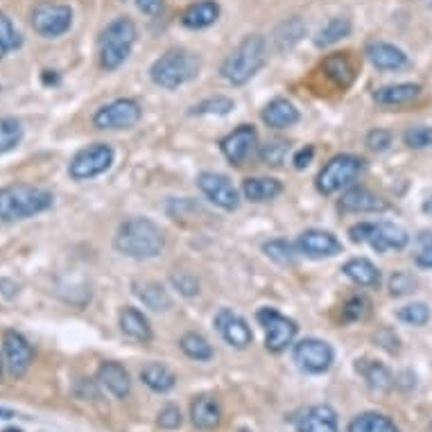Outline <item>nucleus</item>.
<instances>
[{
	"instance_id": "1",
	"label": "nucleus",
	"mask_w": 432,
	"mask_h": 432,
	"mask_svg": "<svg viewBox=\"0 0 432 432\" xmlns=\"http://www.w3.org/2000/svg\"><path fill=\"white\" fill-rule=\"evenodd\" d=\"M115 249L129 258H157L163 251V231L148 218H132L122 222L115 234Z\"/></svg>"
},
{
	"instance_id": "2",
	"label": "nucleus",
	"mask_w": 432,
	"mask_h": 432,
	"mask_svg": "<svg viewBox=\"0 0 432 432\" xmlns=\"http://www.w3.org/2000/svg\"><path fill=\"white\" fill-rule=\"evenodd\" d=\"M52 206V195L48 190L30 186V183H10L0 188V220L19 222L34 218Z\"/></svg>"
},
{
	"instance_id": "3",
	"label": "nucleus",
	"mask_w": 432,
	"mask_h": 432,
	"mask_svg": "<svg viewBox=\"0 0 432 432\" xmlns=\"http://www.w3.org/2000/svg\"><path fill=\"white\" fill-rule=\"evenodd\" d=\"M267 61V41L260 34L245 36L238 48L225 59L222 64V77L234 84V87H242L256 75Z\"/></svg>"
},
{
	"instance_id": "4",
	"label": "nucleus",
	"mask_w": 432,
	"mask_h": 432,
	"mask_svg": "<svg viewBox=\"0 0 432 432\" xmlns=\"http://www.w3.org/2000/svg\"><path fill=\"white\" fill-rule=\"evenodd\" d=\"M136 43V25L129 16L111 21L100 36V66L104 71H115L132 55Z\"/></svg>"
},
{
	"instance_id": "5",
	"label": "nucleus",
	"mask_w": 432,
	"mask_h": 432,
	"mask_svg": "<svg viewBox=\"0 0 432 432\" xmlns=\"http://www.w3.org/2000/svg\"><path fill=\"white\" fill-rule=\"evenodd\" d=\"M199 73V59L190 50L172 48L161 55L150 68V77L154 84L163 89H179L181 84L195 80Z\"/></svg>"
},
{
	"instance_id": "6",
	"label": "nucleus",
	"mask_w": 432,
	"mask_h": 432,
	"mask_svg": "<svg viewBox=\"0 0 432 432\" xmlns=\"http://www.w3.org/2000/svg\"><path fill=\"white\" fill-rule=\"evenodd\" d=\"M349 236L353 242H367L380 253L389 249H405L410 242L407 231L394 222H360L349 229Z\"/></svg>"
},
{
	"instance_id": "7",
	"label": "nucleus",
	"mask_w": 432,
	"mask_h": 432,
	"mask_svg": "<svg viewBox=\"0 0 432 432\" xmlns=\"http://www.w3.org/2000/svg\"><path fill=\"white\" fill-rule=\"evenodd\" d=\"M362 168H365L362 159L353 157V154H337L317 174V190L323 195H333V192L351 186L362 172Z\"/></svg>"
},
{
	"instance_id": "8",
	"label": "nucleus",
	"mask_w": 432,
	"mask_h": 432,
	"mask_svg": "<svg viewBox=\"0 0 432 432\" xmlns=\"http://www.w3.org/2000/svg\"><path fill=\"white\" fill-rule=\"evenodd\" d=\"M30 23H32L34 32L41 34L43 38H57L71 30L73 10L64 3H50V0H43V3H36L32 7Z\"/></svg>"
},
{
	"instance_id": "9",
	"label": "nucleus",
	"mask_w": 432,
	"mask_h": 432,
	"mask_svg": "<svg viewBox=\"0 0 432 432\" xmlns=\"http://www.w3.org/2000/svg\"><path fill=\"white\" fill-rule=\"evenodd\" d=\"M111 163H113L111 145L95 143V145H89V148H84L75 154L71 166H68V174H71L75 181H87V179H93V177L106 172V170L111 168Z\"/></svg>"
},
{
	"instance_id": "10",
	"label": "nucleus",
	"mask_w": 432,
	"mask_h": 432,
	"mask_svg": "<svg viewBox=\"0 0 432 432\" xmlns=\"http://www.w3.org/2000/svg\"><path fill=\"white\" fill-rule=\"evenodd\" d=\"M143 109L132 98H120L100 106L93 115V125L98 129H129L141 120Z\"/></svg>"
},
{
	"instance_id": "11",
	"label": "nucleus",
	"mask_w": 432,
	"mask_h": 432,
	"mask_svg": "<svg viewBox=\"0 0 432 432\" xmlns=\"http://www.w3.org/2000/svg\"><path fill=\"white\" fill-rule=\"evenodd\" d=\"M292 358L299 365V369H304L308 374H323L328 372L330 365L335 360V353L330 349L328 342L317 337H306L301 339L299 344H295L292 349Z\"/></svg>"
},
{
	"instance_id": "12",
	"label": "nucleus",
	"mask_w": 432,
	"mask_h": 432,
	"mask_svg": "<svg viewBox=\"0 0 432 432\" xmlns=\"http://www.w3.org/2000/svg\"><path fill=\"white\" fill-rule=\"evenodd\" d=\"M258 321L263 323L265 328V346L272 353H281L292 344V339L297 335V323L288 319L285 315H281L274 308H260L258 310Z\"/></svg>"
},
{
	"instance_id": "13",
	"label": "nucleus",
	"mask_w": 432,
	"mask_h": 432,
	"mask_svg": "<svg viewBox=\"0 0 432 432\" xmlns=\"http://www.w3.org/2000/svg\"><path fill=\"white\" fill-rule=\"evenodd\" d=\"M197 186L215 206L225 208V211H236V208L240 206V195H238V188L231 183V179H229V177H225V174H220V172H202L197 177Z\"/></svg>"
},
{
	"instance_id": "14",
	"label": "nucleus",
	"mask_w": 432,
	"mask_h": 432,
	"mask_svg": "<svg viewBox=\"0 0 432 432\" xmlns=\"http://www.w3.org/2000/svg\"><path fill=\"white\" fill-rule=\"evenodd\" d=\"M3 349H5V362L10 367V374L14 378H23L32 365L34 351L25 337L16 330H5L3 335Z\"/></svg>"
},
{
	"instance_id": "15",
	"label": "nucleus",
	"mask_w": 432,
	"mask_h": 432,
	"mask_svg": "<svg viewBox=\"0 0 432 432\" xmlns=\"http://www.w3.org/2000/svg\"><path fill=\"white\" fill-rule=\"evenodd\" d=\"M215 328L220 330V335L225 337V342L236 346V349H247L251 342H253V333L249 328V323H247L240 315H236L234 310H220L215 315Z\"/></svg>"
},
{
	"instance_id": "16",
	"label": "nucleus",
	"mask_w": 432,
	"mask_h": 432,
	"mask_svg": "<svg viewBox=\"0 0 432 432\" xmlns=\"http://www.w3.org/2000/svg\"><path fill=\"white\" fill-rule=\"evenodd\" d=\"M256 141H258V134L256 129H253L251 125H240L238 129H234L229 136L222 138L220 148H222V154L231 161L234 166H242L247 157L253 152V148H256Z\"/></svg>"
},
{
	"instance_id": "17",
	"label": "nucleus",
	"mask_w": 432,
	"mask_h": 432,
	"mask_svg": "<svg viewBox=\"0 0 432 432\" xmlns=\"http://www.w3.org/2000/svg\"><path fill=\"white\" fill-rule=\"evenodd\" d=\"M297 247H299V251L306 253L308 258H330L342 251V242H339L333 234L321 231V229L304 231V234L299 236Z\"/></svg>"
},
{
	"instance_id": "18",
	"label": "nucleus",
	"mask_w": 432,
	"mask_h": 432,
	"mask_svg": "<svg viewBox=\"0 0 432 432\" xmlns=\"http://www.w3.org/2000/svg\"><path fill=\"white\" fill-rule=\"evenodd\" d=\"M297 432H339L337 414L330 405H312L304 410L295 421Z\"/></svg>"
},
{
	"instance_id": "19",
	"label": "nucleus",
	"mask_w": 432,
	"mask_h": 432,
	"mask_svg": "<svg viewBox=\"0 0 432 432\" xmlns=\"http://www.w3.org/2000/svg\"><path fill=\"white\" fill-rule=\"evenodd\" d=\"M98 383L118 400H125L132 394V378H129L127 369L118 362H102L98 369Z\"/></svg>"
},
{
	"instance_id": "20",
	"label": "nucleus",
	"mask_w": 432,
	"mask_h": 432,
	"mask_svg": "<svg viewBox=\"0 0 432 432\" xmlns=\"http://www.w3.org/2000/svg\"><path fill=\"white\" fill-rule=\"evenodd\" d=\"M367 59L378 68V71H400L407 66V55L400 48L385 41H372L365 50Z\"/></svg>"
},
{
	"instance_id": "21",
	"label": "nucleus",
	"mask_w": 432,
	"mask_h": 432,
	"mask_svg": "<svg viewBox=\"0 0 432 432\" xmlns=\"http://www.w3.org/2000/svg\"><path fill=\"white\" fill-rule=\"evenodd\" d=\"M339 208L344 213H380L387 208V202L367 188H351L339 199Z\"/></svg>"
},
{
	"instance_id": "22",
	"label": "nucleus",
	"mask_w": 432,
	"mask_h": 432,
	"mask_svg": "<svg viewBox=\"0 0 432 432\" xmlns=\"http://www.w3.org/2000/svg\"><path fill=\"white\" fill-rule=\"evenodd\" d=\"M220 19V5L215 0H199L188 5L181 14V25L188 30H206Z\"/></svg>"
},
{
	"instance_id": "23",
	"label": "nucleus",
	"mask_w": 432,
	"mask_h": 432,
	"mask_svg": "<svg viewBox=\"0 0 432 432\" xmlns=\"http://www.w3.org/2000/svg\"><path fill=\"white\" fill-rule=\"evenodd\" d=\"M190 419L199 430H215L222 421L220 403L213 396H199L190 403Z\"/></svg>"
},
{
	"instance_id": "24",
	"label": "nucleus",
	"mask_w": 432,
	"mask_h": 432,
	"mask_svg": "<svg viewBox=\"0 0 432 432\" xmlns=\"http://www.w3.org/2000/svg\"><path fill=\"white\" fill-rule=\"evenodd\" d=\"M299 120V111L297 106L285 98H276L272 100L265 109H263V122L272 129H285L292 127Z\"/></svg>"
},
{
	"instance_id": "25",
	"label": "nucleus",
	"mask_w": 432,
	"mask_h": 432,
	"mask_svg": "<svg viewBox=\"0 0 432 432\" xmlns=\"http://www.w3.org/2000/svg\"><path fill=\"white\" fill-rule=\"evenodd\" d=\"M132 288H134V295L148 308H152V310L166 312L172 308V299H170L168 290L157 281H136Z\"/></svg>"
},
{
	"instance_id": "26",
	"label": "nucleus",
	"mask_w": 432,
	"mask_h": 432,
	"mask_svg": "<svg viewBox=\"0 0 432 432\" xmlns=\"http://www.w3.org/2000/svg\"><path fill=\"white\" fill-rule=\"evenodd\" d=\"M120 328L122 333H125L127 337L136 339V342H150L152 339V328H150V321L148 317L138 310V308H122L120 310Z\"/></svg>"
},
{
	"instance_id": "27",
	"label": "nucleus",
	"mask_w": 432,
	"mask_h": 432,
	"mask_svg": "<svg viewBox=\"0 0 432 432\" xmlns=\"http://www.w3.org/2000/svg\"><path fill=\"white\" fill-rule=\"evenodd\" d=\"M342 272L346 279H351L360 288H378L380 285V272L369 258H353L349 263H344Z\"/></svg>"
},
{
	"instance_id": "28",
	"label": "nucleus",
	"mask_w": 432,
	"mask_h": 432,
	"mask_svg": "<svg viewBox=\"0 0 432 432\" xmlns=\"http://www.w3.org/2000/svg\"><path fill=\"white\" fill-rule=\"evenodd\" d=\"M304 36H306V23L299 16H292V19H285L283 23L276 25L274 34H272V41L276 45V50L285 52V50L295 48Z\"/></svg>"
},
{
	"instance_id": "29",
	"label": "nucleus",
	"mask_w": 432,
	"mask_h": 432,
	"mask_svg": "<svg viewBox=\"0 0 432 432\" xmlns=\"http://www.w3.org/2000/svg\"><path fill=\"white\" fill-rule=\"evenodd\" d=\"M421 93L419 84H389V87H380L374 93L378 104H387V106H398V104H407L416 100Z\"/></svg>"
},
{
	"instance_id": "30",
	"label": "nucleus",
	"mask_w": 432,
	"mask_h": 432,
	"mask_svg": "<svg viewBox=\"0 0 432 432\" xmlns=\"http://www.w3.org/2000/svg\"><path fill=\"white\" fill-rule=\"evenodd\" d=\"M283 186L281 181L276 179H269V177H256V179H245L242 183V195L245 199H249V202H269V199H274L276 195H281Z\"/></svg>"
},
{
	"instance_id": "31",
	"label": "nucleus",
	"mask_w": 432,
	"mask_h": 432,
	"mask_svg": "<svg viewBox=\"0 0 432 432\" xmlns=\"http://www.w3.org/2000/svg\"><path fill=\"white\" fill-rule=\"evenodd\" d=\"M141 380L148 385L152 391H157V394H168L177 385V376L170 372L166 365L150 362V365H145L141 369Z\"/></svg>"
},
{
	"instance_id": "32",
	"label": "nucleus",
	"mask_w": 432,
	"mask_h": 432,
	"mask_svg": "<svg viewBox=\"0 0 432 432\" xmlns=\"http://www.w3.org/2000/svg\"><path fill=\"white\" fill-rule=\"evenodd\" d=\"M358 374L365 378V383L372 387L374 391H385L391 387V383H394V378H391L389 369L380 365V362L376 360H358Z\"/></svg>"
},
{
	"instance_id": "33",
	"label": "nucleus",
	"mask_w": 432,
	"mask_h": 432,
	"mask_svg": "<svg viewBox=\"0 0 432 432\" xmlns=\"http://www.w3.org/2000/svg\"><path fill=\"white\" fill-rule=\"evenodd\" d=\"M349 432H400V430L387 414L362 412L349 423Z\"/></svg>"
},
{
	"instance_id": "34",
	"label": "nucleus",
	"mask_w": 432,
	"mask_h": 432,
	"mask_svg": "<svg viewBox=\"0 0 432 432\" xmlns=\"http://www.w3.org/2000/svg\"><path fill=\"white\" fill-rule=\"evenodd\" d=\"M351 21L344 19V16H335L330 19L326 25L319 27L317 36H315V45L317 48H328V45H333L337 41H342V38H346L351 34Z\"/></svg>"
},
{
	"instance_id": "35",
	"label": "nucleus",
	"mask_w": 432,
	"mask_h": 432,
	"mask_svg": "<svg viewBox=\"0 0 432 432\" xmlns=\"http://www.w3.org/2000/svg\"><path fill=\"white\" fill-rule=\"evenodd\" d=\"M323 71H326V75L333 80L337 87H349V84L353 82V66L351 61L346 59L344 55H330L326 57V61H323Z\"/></svg>"
},
{
	"instance_id": "36",
	"label": "nucleus",
	"mask_w": 432,
	"mask_h": 432,
	"mask_svg": "<svg viewBox=\"0 0 432 432\" xmlns=\"http://www.w3.org/2000/svg\"><path fill=\"white\" fill-rule=\"evenodd\" d=\"M179 346L188 358L197 360V362H208L213 358V346L208 344L206 337L197 335V333H186L179 339Z\"/></svg>"
},
{
	"instance_id": "37",
	"label": "nucleus",
	"mask_w": 432,
	"mask_h": 432,
	"mask_svg": "<svg viewBox=\"0 0 432 432\" xmlns=\"http://www.w3.org/2000/svg\"><path fill=\"white\" fill-rule=\"evenodd\" d=\"M23 141V125L16 118H0V154L19 148Z\"/></svg>"
},
{
	"instance_id": "38",
	"label": "nucleus",
	"mask_w": 432,
	"mask_h": 432,
	"mask_svg": "<svg viewBox=\"0 0 432 432\" xmlns=\"http://www.w3.org/2000/svg\"><path fill=\"white\" fill-rule=\"evenodd\" d=\"M288 154H290V143L283 141V138H272L260 150V159H263L265 166L281 168L288 161Z\"/></svg>"
},
{
	"instance_id": "39",
	"label": "nucleus",
	"mask_w": 432,
	"mask_h": 432,
	"mask_svg": "<svg viewBox=\"0 0 432 432\" xmlns=\"http://www.w3.org/2000/svg\"><path fill=\"white\" fill-rule=\"evenodd\" d=\"M23 38L19 34V30L14 27V23L5 16V14H0V59L10 55L12 50L21 48Z\"/></svg>"
},
{
	"instance_id": "40",
	"label": "nucleus",
	"mask_w": 432,
	"mask_h": 432,
	"mask_svg": "<svg viewBox=\"0 0 432 432\" xmlns=\"http://www.w3.org/2000/svg\"><path fill=\"white\" fill-rule=\"evenodd\" d=\"M263 251L279 265L295 263V245H290L288 240H269V242H265Z\"/></svg>"
},
{
	"instance_id": "41",
	"label": "nucleus",
	"mask_w": 432,
	"mask_h": 432,
	"mask_svg": "<svg viewBox=\"0 0 432 432\" xmlns=\"http://www.w3.org/2000/svg\"><path fill=\"white\" fill-rule=\"evenodd\" d=\"M398 319L410 323V326H423V323H428V319H430V308L426 304H421V301L403 306L398 310Z\"/></svg>"
},
{
	"instance_id": "42",
	"label": "nucleus",
	"mask_w": 432,
	"mask_h": 432,
	"mask_svg": "<svg viewBox=\"0 0 432 432\" xmlns=\"http://www.w3.org/2000/svg\"><path fill=\"white\" fill-rule=\"evenodd\" d=\"M403 141L412 150H428L432 148V127H412L407 129Z\"/></svg>"
},
{
	"instance_id": "43",
	"label": "nucleus",
	"mask_w": 432,
	"mask_h": 432,
	"mask_svg": "<svg viewBox=\"0 0 432 432\" xmlns=\"http://www.w3.org/2000/svg\"><path fill=\"white\" fill-rule=\"evenodd\" d=\"M342 312H344V319L346 321H360V319H365L367 315H369V301H367V297H362V295L351 297L344 304Z\"/></svg>"
},
{
	"instance_id": "44",
	"label": "nucleus",
	"mask_w": 432,
	"mask_h": 432,
	"mask_svg": "<svg viewBox=\"0 0 432 432\" xmlns=\"http://www.w3.org/2000/svg\"><path fill=\"white\" fill-rule=\"evenodd\" d=\"M416 265L432 267V231H421L416 236Z\"/></svg>"
},
{
	"instance_id": "45",
	"label": "nucleus",
	"mask_w": 432,
	"mask_h": 432,
	"mask_svg": "<svg viewBox=\"0 0 432 432\" xmlns=\"http://www.w3.org/2000/svg\"><path fill=\"white\" fill-rule=\"evenodd\" d=\"M416 290V279L407 272H394L389 279V292L394 297H405Z\"/></svg>"
},
{
	"instance_id": "46",
	"label": "nucleus",
	"mask_w": 432,
	"mask_h": 432,
	"mask_svg": "<svg viewBox=\"0 0 432 432\" xmlns=\"http://www.w3.org/2000/svg\"><path fill=\"white\" fill-rule=\"evenodd\" d=\"M231 109H234V100H229V98H211V100H204V102H199L195 106V113L199 115H204V113H218V115H225L229 113Z\"/></svg>"
},
{
	"instance_id": "47",
	"label": "nucleus",
	"mask_w": 432,
	"mask_h": 432,
	"mask_svg": "<svg viewBox=\"0 0 432 432\" xmlns=\"http://www.w3.org/2000/svg\"><path fill=\"white\" fill-rule=\"evenodd\" d=\"M170 281H172V285L179 290V295H183V297L199 295V281L188 272H174L172 276H170Z\"/></svg>"
},
{
	"instance_id": "48",
	"label": "nucleus",
	"mask_w": 432,
	"mask_h": 432,
	"mask_svg": "<svg viewBox=\"0 0 432 432\" xmlns=\"http://www.w3.org/2000/svg\"><path fill=\"white\" fill-rule=\"evenodd\" d=\"M157 423L161 428H166V430H174V428H179L181 423H183V416H181V410L177 405H166L163 410L159 412V419Z\"/></svg>"
},
{
	"instance_id": "49",
	"label": "nucleus",
	"mask_w": 432,
	"mask_h": 432,
	"mask_svg": "<svg viewBox=\"0 0 432 432\" xmlns=\"http://www.w3.org/2000/svg\"><path fill=\"white\" fill-rule=\"evenodd\" d=\"M391 145V134L387 129H374L367 136V148L374 152H385Z\"/></svg>"
},
{
	"instance_id": "50",
	"label": "nucleus",
	"mask_w": 432,
	"mask_h": 432,
	"mask_svg": "<svg viewBox=\"0 0 432 432\" xmlns=\"http://www.w3.org/2000/svg\"><path fill=\"white\" fill-rule=\"evenodd\" d=\"M376 342L380 344L385 351H389V353H398L400 351V339H398V335L394 333V330H389V328L378 330Z\"/></svg>"
},
{
	"instance_id": "51",
	"label": "nucleus",
	"mask_w": 432,
	"mask_h": 432,
	"mask_svg": "<svg viewBox=\"0 0 432 432\" xmlns=\"http://www.w3.org/2000/svg\"><path fill=\"white\" fill-rule=\"evenodd\" d=\"M136 7L145 16H157V14L163 10V0H136Z\"/></svg>"
},
{
	"instance_id": "52",
	"label": "nucleus",
	"mask_w": 432,
	"mask_h": 432,
	"mask_svg": "<svg viewBox=\"0 0 432 432\" xmlns=\"http://www.w3.org/2000/svg\"><path fill=\"white\" fill-rule=\"evenodd\" d=\"M312 157H315V150L310 148V145H308V148H301V150L295 154V168H297V170L308 168V166H310Z\"/></svg>"
},
{
	"instance_id": "53",
	"label": "nucleus",
	"mask_w": 432,
	"mask_h": 432,
	"mask_svg": "<svg viewBox=\"0 0 432 432\" xmlns=\"http://www.w3.org/2000/svg\"><path fill=\"white\" fill-rule=\"evenodd\" d=\"M423 213H428V215H432V195L426 199V204H423Z\"/></svg>"
},
{
	"instance_id": "54",
	"label": "nucleus",
	"mask_w": 432,
	"mask_h": 432,
	"mask_svg": "<svg viewBox=\"0 0 432 432\" xmlns=\"http://www.w3.org/2000/svg\"><path fill=\"white\" fill-rule=\"evenodd\" d=\"M14 412L12 410H5V407H0V419H12Z\"/></svg>"
},
{
	"instance_id": "55",
	"label": "nucleus",
	"mask_w": 432,
	"mask_h": 432,
	"mask_svg": "<svg viewBox=\"0 0 432 432\" xmlns=\"http://www.w3.org/2000/svg\"><path fill=\"white\" fill-rule=\"evenodd\" d=\"M3 432H23V430H19V428H7V430H3Z\"/></svg>"
},
{
	"instance_id": "56",
	"label": "nucleus",
	"mask_w": 432,
	"mask_h": 432,
	"mask_svg": "<svg viewBox=\"0 0 432 432\" xmlns=\"http://www.w3.org/2000/svg\"><path fill=\"white\" fill-rule=\"evenodd\" d=\"M0 374H3V360H0Z\"/></svg>"
},
{
	"instance_id": "57",
	"label": "nucleus",
	"mask_w": 432,
	"mask_h": 432,
	"mask_svg": "<svg viewBox=\"0 0 432 432\" xmlns=\"http://www.w3.org/2000/svg\"><path fill=\"white\" fill-rule=\"evenodd\" d=\"M430 5H432V0H430Z\"/></svg>"
}]
</instances>
